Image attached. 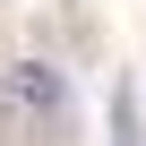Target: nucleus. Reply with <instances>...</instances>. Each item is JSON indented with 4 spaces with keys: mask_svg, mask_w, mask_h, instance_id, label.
Segmentation results:
<instances>
[{
    "mask_svg": "<svg viewBox=\"0 0 146 146\" xmlns=\"http://www.w3.org/2000/svg\"><path fill=\"white\" fill-rule=\"evenodd\" d=\"M0 95H9L17 112H35V120H60V112H69V86H60V69H43V60H17L9 78H0Z\"/></svg>",
    "mask_w": 146,
    "mask_h": 146,
    "instance_id": "f257e3e1",
    "label": "nucleus"
},
{
    "mask_svg": "<svg viewBox=\"0 0 146 146\" xmlns=\"http://www.w3.org/2000/svg\"><path fill=\"white\" fill-rule=\"evenodd\" d=\"M112 146H137V112H129V95H120V112H112Z\"/></svg>",
    "mask_w": 146,
    "mask_h": 146,
    "instance_id": "f03ea898",
    "label": "nucleus"
}]
</instances>
